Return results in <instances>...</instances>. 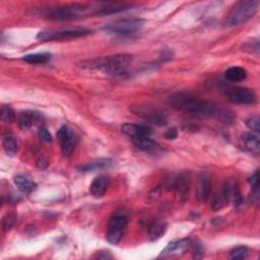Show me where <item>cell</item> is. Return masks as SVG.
I'll return each mask as SVG.
<instances>
[{
  "mask_svg": "<svg viewBox=\"0 0 260 260\" xmlns=\"http://www.w3.org/2000/svg\"><path fill=\"white\" fill-rule=\"evenodd\" d=\"M145 21L139 19L133 20H122L109 23L104 27V31H106L111 34L117 35H131L135 32H138L144 27Z\"/></svg>",
  "mask_w": 260,
  "mask_h": 260,
  "instance_id": "obj_7",
  "label": "cell"
},
{
  "mask_svg": "<svg viewBox=\"0 0 260 260\" xmlns=\"http://www.w3.org/2000/svg\"><path fill=\"white\" fill-rule=\"evenodd\" d=\"M166 225L162 224V223H155L153 224L151 229H150V238L152 241H155L158 240L159 238H161L165 232H166Z\"/></svg>",
  "mask_w": 260,
  "mask_h": 260,
  "instance_id": "obj_22",
  "label": "cell"
},
{
  "mask_svg": "<svg viewBox=\"0 0 260 260\" xmlns=\"http://www.w3.org/2000/svg\"><path fill=\"white\" fill-rule=\"evenodd\" d=\"M121 130L124 134H126L131 139L144 135H152V129L146 125H141V124L125 123L122 125Z\"/></svg>",
  "mask_w": 260,
  "mask_h": 260,
  "instance_id": "obj_12",
  "label": "cell"
},
{
  "mask_svg": "<svg viewBox=\"0 0 260 260\" xmlns=\"http://www.w3.org/2000/svg\"><path fill=\"white\" fill-rule=\"evenodd\" d=\"M242 147L253 154H258L260 152L259 135L253 132H245L241 135Z\"/></svg>",
  "mask_w": 260,
  "mask_h": 260,
  "instance_id": "obj_14",
  "label": "cell"
},
{
  "mask_svg": "<svg viewBox=\"0 0 260 260\" xmlns=\"http://www.w3.org/2000/svg\"><path fill=\"white\" fill-rule=\"evenodd\" d=\"M176 189L178 190L180 196L184 197L185 200L188 197V180L186 177L181 176L176 181Z\"/></svg>",
  "mask_w": 260,
  "mask_h": 260,
  "instance_id": "obj_23",
  "label": "cell"
},
{
  "mask_svg": "<svg viewBox=\"0 0 260 260\" xmlns=\"http://www.w3.org/2000/svg\"><path fill=\"white\" fill-rule=\"evenodd\" d=\"M40 119V115L37 112L25 111L22 112L19 118V126L22 130H28L31 128L34 122Z\"/></svg>",
  "mask_w": 260,
  "mask_h": 260,
  "instance_id": "obj_17",
  "label": "cell"
},
{
  "mask_svg": "<svg viewBox=\"0 0 260 260\" xmlns=\"http://www.w3.org/2000/svg\"><path fill=\"white\" fill-rule=\"evenodd\" d=\"M227 99L234 104L239 105H253L256 103L255 92L248 87H232L226 93Z\"/></svg>",
  "mask_w": 260,
  "mask_h": 260,
  "instance_id": "obj_9",
  "label": "cell"
},
{
  "mask_svg": "<svg viewBox=\"0 0 260 260\" xmlns=\"http://www.w3.org/2000/svg\"><path fill=\"white\" fill-rule=\"evenodd\" d=\"M57 138L60 142V148L62 151V153L66 157L73 152L76 144H77V135L73 131V129H71L69 126L64 125L60 127L57 132Z\"/></svg>",
  "mask_w": 260,
  "mask_h": 260,
  "instance_id": "obj_10",
  "label": "cell"
},
{
  "mask_svg": "<svg viewBox=\"0 0 260 260\" xmlns=\"http://www.w3.org/2000/svg\"><path fill=\"white\" fill-rule=\"evenodd\" d=\"M109 185H110L109 177L102 175V176L96 177L93 180L92 184H90V186H89V190H90V193H92L94 197L100 198L105 195L106 191L108 190Z\"/></svg>",
  "mask_w": 260,
  "mask_h": 260,
  "instance_id": "obj_13",
  "label": "cell"
},
{
  "mask_svg": "<svg viewBox=\"0 0 260 260\" xmlns=\"http://www.w3.org/2000/svg\"><path fill=\"white\" fill-rule=\"evenodd\" d=\"M16 118V114H15V111L12 110L11 107L9 106H2L1 108V119L4 123H11L14 122Z\"/></svg>",
  "mask_w": 260,
  "mask_h": 260,
  "instance_id": "obj_25",
  "label": "cell"
},
{
  "mask_svg": "<svg viewBox=\"0 0 260 260\" xmlns=\"http://www.w3.org/2000/svg\"><path fill=\"white\" fill-rule=\"evenodd\" d=\"M2 146H3V150H4L5 153L7 155H9V157L15 155L18 152V142L15 139V137H12V136L4 137Z\"/></svg>",
  "mask_w": 260,
  "mask_h": 260,
  "instance_id": "obj_21",
  "label": "cell"
},
{
  "mask_svg": "<svg viewBox=\"0 0 260 260\" xmlns=\"http://www.w3.org/2000/svg\"><path fill=\"white\" fill-rule=\"evenodd\" d=\"M248 182L252 187V190H258V185H259V173H258V171H255V173L248 179Z\"/></svg>",
  "mask_w": 260,
  "mask_h": 260,
  "instance_id": "obj_31",
  "label": "cell"
},
{
  "mask_svg": "<svg viewBox=\"0 0 260 260\" xmlns=\"http://www.w3.org/2000/svg\"><path fill=\"white\" fill-rule=\"evenodd\" d=\"M16 222H17V217L15 215H7L3 218V223H2L3 230L4 231H10L12 228H14Z\"/></svg>",
  "mask_w": 260,
  "mask_h": 260,
  "instance_id": "obj_28",
  "label": "cell"
},
{
  "mask_svg": "<svg viewBox=\"0 0 260 260\" xmlns=\"http://www.w3.org/2000/svg\"><path fill=\"white\" fill-rule=\"evenodd\" d=\"M243 48H244L243 49L244 51L249 52L250 54H256V55L259 54V43L257 40H252L248 43H246L243 46Z\"/></svg>",
  "mask_w": 260,
  "mask_h": 260,
  "instance_id": "obj_27",
  "label": "cell"
},
{
  "mask_svg": "<svg viewBox=\"0 0 260 260\" xmlns=\"http://www.w3.org/2000/svg\"><path fill=\"white\" fill-rule=\"evenodd\" d=\"M177 129L176 128H171L167 130V132L165 133V136L167 139H175L177 137Z\"/></svg>",
  "mask_w": 260,
  "mask_h": 260,
  "instance_id": "obj_32",
  "label": "cell"
},
{
  "mask_svg": "<svg viewBox=\"0 0 260 260\" xmlns=\"http://www.w3.org/2000/svg\"><path fill=\"white\" fill-rule=\"evenodd\" d=\"M211 192H212V180L211 176L202 172L197 181V185H196V198L200 202H204L209 197L211 196Z\"/></svg>",
  "mask_w": 260,
  "mask_h": 260,
  "instance_id": "obj_11",
  "label": "cell"
},
{
  "mask_svg": "<svg viewBox=\"0 0 260 260\" xmlns=\"http://www.w3.org/2000/svg\"><path fill=\"white\" fill-rule=\"evenodd\" d=\"M168 104L175 110L200 118H215L225 124H231L235 119L232 111L220 108L210 101L185 93H177L170 96L168 99Z\"/></svg>",
  "mask_w": 260,
  "mask_h": 260,
  "instance_id": "obj_1",
  "label": "cell"
},
{
  "mask_svg": "<svg viewBox=\"0 0 260 260\" xmlns=\"http://www.w3.org/2000/svg\"><path fill=\"white\" fill-rule=\"evenodd\" d=\"M133 61L130 54H116L103 58H98L88 62L89 68L100 70L111 76H121L125 74Z\"/></svg>",
  "mask_w": 260,
  "mask_h": 260,
  "instance_id": "obj_2",
  "label": "cell"
},
{
  "mask_svg": "<svg viewBox=\"0 0 260 260\" xmlns=\"http://www.w3.org/2000/svg\"><path fill=\"white\" fill-rule=\"evenodd\" d=\"M92 6L89 4H80L74 3L69 5L59 6L56 8L51 9L47 17L50 20L54 21H68V20H75L83 18L89 14V11L92 10Z\"/></svg>",
  "mask_w": 260,
  "mask_h": 260,
  "instance_id": "obj_4",
  "label": "cell"
},
{
  "mask_svg": "<svg viewBox=\"0 0 260 260\" xmlns=\"http://www.w3.org/2000/svg\"><path fill=\"white\" fill-rule=\"evenodd\" d=\"M187 245V240H179V241H175V242H172L168 245L167 247V251H170V252H173V251H176V250H179V249H182L183 247H185Z\"/></svg>",
  "mask_w": 260,
  "mask_h": 260,
  "instance_id": "obj_29",
  "label": "cell"
},
{
  "mask_svg": "<svg viewBox=\"0 0 260 260\" xmlns=\"http://www.w3.org/2000/svg\"><path fill=\"white\" fill-rule=\"evenodd\" d=\"M134 115L140 117L144 120L148 121L157 126H165L168 123L167 115L159 108L151 105H133L130 108Z\"/></svg>",
  "mask_w": 260,
  "mask_h": 260,
  "instance_id": "obj_6",
  "label": "cell"
},
{
  "mask_svg": "<svg viewBox=\"0 0 260 260\" xmlns=\"http://www.w3.org/2000/svg\"><path fill=\"white\" fill-rule=\"evenodd\" d=\"M259 7L257 0H243L235 4L228 16L229 25H239L254 17Z\"/></svg>",
  "mask_w": 260,
  "mask_h": 260,
  "instance_id": "obj_3",
  "label": "cell"
},
{
  "mask_svg": "<svg viewBox=\"0 0 260 260\" xmlns=\"http://www.w3.org/2000/svg\"><path fill=\"white\" fill-rule=\"evenodd\" d=\"M51 59L50 53H36V54H29L22 57V60L28 62L30 64H41L46 63Z\"/></svg>",
  "mask_w": 260,
  "mask_h": 260,
  "instance_id": "obj_20",
  "label": "cell"
},
{
  "mask_svg": "<svg viewBox=\"0 0 260 260\" xmlns=\"http://www.w3.org/2000/svg\"><path fill=\"white\" fill-rule=\"evenodd\" d=\"M90 33H92V31L85 28L57 30V31H41L38 33L37 39L39 41H43V42L63 41V40H71V39L87 37Z\"/></svg>",
  "mask_w": 260,
  "mask_h": 260,
  "instance_id": "obj_5",
  "label": "cell"
},
{
  "mask_svg": "<svg viewBox=\"0 0 260 260\" xmlns=\"http://www.w3.org/2000/svg\"><path fill=\"white\" fill-rule=\"evenodd\" d=\"M15 184L18 186V188L24 194H30L32 193L36 187L37 184L34 181L30 180L28 177H25L23 175H18L14 178Z\"/></svg>",
  "mask_w": 260,
  "mask_h": 260,
  "instance_id": "obj_18",
  "label": "cell"
},
{
  "mask_svg": "<svg viewBox=\"0 0 260 260\" xmlns=\"http://www.w3.org/2000/svg\"><path fill=\"white\" fill-rule=\"evenodd\" d=\"M113 165V162L109 159H98L90 161L80 168L82 172H95L100 170H105Z\"/></svg>",
  "mask_w": 260,
  "mask_h": 260,
  "instance_id": "obj_15",
  "label": "cell"
},
{
  "mask_svg": "<svg viewBox=\"0 0 260 260\" xmlns=\"http://www.w3.org/2000/svg\"><path fill=\"white\" fill-rule=\"evenodd\" d=\"M133 141V144L141 151L145 152H153L154 150H157L159 145L158 142L153 140L152 138V135H144V136H139L131 139Z\"/></svg>",
  "mask_w": 260,
  "mask_h": 260,
  "instance_id": "obj_16",
  "label": "cell"
},
{
  "mask_svg": "<svg viewBox=\"0 0 260 260\" xmlns=\"http://www.w3.org/2000/svg\"><path fill=\"white\" fill-rule=\"evenodd\" d=\"M246 125L248 126V128H250L252 131H255L256 133H258L259 130H260L259 117L257 115L249 117V118L246 120Z\"/></svg>",
  "mask_w": 260,
  "mask_h": 260,
  "instance_id": "obj_26",
  "label": "cell"
},
{
  "mask_svg": "<svg viewBox=\"0 0 260 260\" xmlns=\"http://www.w3.org/2000/svg\"><path fill=\"white\" fill-rule=\"evenodd\" d=\"M127 217L123 214H116L110 219L106 235L110 244L117 245L120 242L127 227Z\"/></svg>",
  "mask_w": 260,
  "mask_h": 260,
  "instance_id": "obj_8",
  "label": "cell"
},
{
  "mask_svg": "<svg viewBox=\"0 0 260 260\" xmlns=\"http://www.w3.org/2000/svg\"><path fill=\"white\" fill-rule=\"evenodd\" d=\"M225 76L228 81L232 83H239L247 79V72L240 66H233L226 70Z\"/></svg>",
  "mask_w": 260,
  "mask_h": 260,
  "instance_id": "obj_19",
  "label": "cell"
},
{
  "mask_svg": "<svg viewBox=\"0 0 260 260\" xmlns=\"http://www.w3.org/2000/svg\"><path fill=\"white\" fill-rule=\"evenodd\" d=\"M249 256V249L246 246H238L231 251L232 259H246Z\"/></svg>",
  "mask_w": 260,
  "mask_h": 260,
  "instance_id": "obj_24",
  "label": "cell"
},
{
  "mask_svg": "<svg viewBox=\"0 0 260 260\" xmlns=\"http://www.w3.org/2000/svg\"><path fill=\"white\" fill-rule=\"evenodd\" d=\"M38 135H39V137H40V139L44 142H51L52 141V135L45 127L39 128Z\"/></svg>",
  "mask_w": 260,
  "mask_h": 260,
  "instance_id": "obj_30",
  "label": "cell"
}]
</instances>
